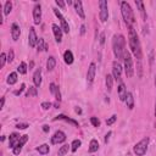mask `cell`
<instances>
[{
  "mask_svg": "<svg viewBox=\"0 0 156 156\" xmlns=\"http://www.w3.org/2000/svg\"><path fill=\"white\" fill-rule=\"evenodd\" d=\"M129 32H128V43H129V48L133 52V55L135 56V58H138L139 61L143 58V52H141V45H140V40L138 38L136 30L133 27H128Z\"/></svg>",
  "mask_w": 156,
  "mask_h": 156,
  "instance_id": "cell-1",
  "label": "cell"
},
{
  "mask_svg": "<svg viewBox=\"0 0 156 156\" xmlns=\"http://www.w3.org/2000/svg\"><path fill=\"white\" fill-rule=\"evenodd\" d=\"M112 49H113V54H115L116 58L117 60H123V54L126 51V39L122 34L113 35Z\"/></svg>",
  "mask_w": 156,
  "mask_h": 156,
  "instance_id": "cell-2",
  "label": "cell"
},
{
  "mask_svg": "<svg viewBox=\"0 0 156 156\" xmlns=\"http://www.w3.org/2000/svg\"><path fill=\"white\" fill-rule=\"evenodd\" d=\"M121 13H122V17L124 20V23L128 27H133V24L135 22L134 21V13H133V10H132L130 5L127 1L121 2Z\"/></svg>",
  "mask_w": 156,
  "mask_h": 156,
  "instance_id": "cell-3",
  "label": "cell"
},
{
  "mask_svg": "<svg viewBox=\"0 0 156 156\" xmlns=\"http://www.w3.org/2000/svg\"><path fill=\"white\" fill-rule=\"evenodd\" d=\"M123 63H124V72H126V76L128 78H130L133 74H134V66H133V60H132V56L129 54L128 50L124 51L123 54Z\"/></svg>",
  "mask_w": 156,
  "mask_h": 156,
  "instance_id": "cell-4",
  "label": "cell"
},
{
  "mask_svg": "<svg viewBox=\"0 0 156 156\" xmlns=\"http://www.w3.org/2000/svg\"><path fill=\"white\" fill-rule=\"evenodd\" d=\"M149 141H150L149 136H145V138H143L140 141H138V143L134 145V147H133L134 154H135L136 156H144V155L146 154V151H147Z\"/></svg>",
  "mask_w": 156,
  "mask_h": 156,
  "instance_id": "cell-5",
  "label": "cell"
},
{
  "mask_svg": "<svg viewBox=\"0 0 156 156\" xmlns=\"http://www.w3.org/2000/svg\"><path fill=\"white\" fill-rule=\"evenodd\" d=\"M99 7H100V12H99V17L101 22H106L108 18V7H107V1L105 0H100L99 1Z\"/></svg>",
  "mask_w": 156,
  "mask_h": 156,
  "instance_id": "cell-6",
  "label": "cell"
},
{
  "mask_svg": "<svg viewBox=\"0 0 156 156\" xmlns=\"http://www.w3.org/2000/svg\"><path fill=\"white\" fill-rule=\"evenodd\" d=\"M54 10V13L56 15V17L60 20V23H61V29L65 32V33H68L69 32V26H68V23H67V21H66V18L62 16V13L57 10V9H52Z\"/></svg>",
  "mask_w": 156,
  "mask_h": 156,
  "instance_id": "cell-7",
  "label": "cell"
},
{
  "mask_svg": "<svg viewBox=\"0 0 156 156\" xmlns=\"http://www.w3.org/2000/svg\"><path fill=\"white\" fill-rule=\"evenodd\" d=\"M38 41H39V38L37 37L35 29H34V27H30L29 28V33H28V43H29V46L30 48H35L38 45Z\"/></svg>",
  "mask_w": 156,
  "mask_h": 156,
  "instance_id": "cell-8",
  "label": "cell"
},
{
  "mask_svg": "<svg viewBox=\"0 0 156 156\" xmlns=\"http://www.w3.org/2000/svg\"><path fill=\"white\" fill-rule=\"evenodd\" d=\"M66 140V134L62 130H56L54 133V135L51 136V144H61Z\"/></svg>",
  "mask_w": 156,
  "mask_h": 156,
  "instance_id": "cell-9",
  "label": "cell"
},
{
  "mask_svg": "<svg viewBox=\"0 0 156 156\" xmlns=\"http://www.w3.org/2000/svg\"><path fill=\"white\" fill-rule=\"evenodd\" d=\"M33 21L34 24H39L41 22V6L40 4H35L33 9Z\"/></svg>",
  "mask_w": 156,
  "mask_h": 156,
  "instance_id": "cell-10",
  "label": "cell"
},
{
  "mask_svg": "<svg viewBox=\"0 0 156 156\" xmlns=\"http://www.w3.org/2000/svg\"><path fill=\"white\" fill-rule=\"evenodd\" d=\"M27 141H28V135H22V136H21V139H20V141H18V144L12 149L13 155H20V152L22 151L23 145H24Z\"/></svg>",
  "mask_w": 156,
  "mask_h": 156,
  "instance_id": "cell-11",
  "label": "cell"
},
{
  "mask_svg": "<svg viewBox=\"0 0 156 156\" xmlns=\"http://www.w3.org/2000/svg\"><path fill=\"white\" fill-rule=\"evenodd\" d=\"M95 73H96V65H95V62H91L89 65V68H88V72H87V80L89 83H91L94 80Z\"/></svg>",
  "mask_w": 156,
  "mask_h": 156,
  "instance_id": "cell-12",
  "label": "cell"
},
{
  "mask_svg": "<svg viewBox=\"0 0 156 156\" xmlns=\"http://www.w3.org/2000/svg\"><path fill=\"white\" fill-rule=\"evenodd\" d=\"M51 28H52V32H54V35H55V40L57 41V43H61V40H62V29H61V26H57V24H52L51 26Z\"/></svg>",
  "mask_w": 156,
  "mask_h": 156,
  "instance_id": "cell-13",
  "label": "cell"
},
{
  "mask_svg": "<svg viewBox=\"0 0 156 156\" xmlns=\"http://www.w3.org/2000/svg\"><path fill=\"white\" fill-rule=\"evenodd\" d=\"M121 74H122V66L117 61H115L112 63V76H113V78L119 79L121 78Z\"/></svg>",
  "mask_w": 156,
  "mask_h": 156,
  "instance_id": "cell-14",
  "label": "cell"
},
{
  "mask_svg": "<svg viewBox=\"0 0 156 156\" xmlns=\"http://www.w3.org/2000/svg\"><path fill=\"white\" fill-rule=\"evenodd\" d=\"M73 6H74V10H76L77 15H78L82 20H84V18H85V13H84V10H83V4H82V1H79V0L74 1V2H73Z\"/></svg>",
  "mask_w": 156,
  "mask_h": 156,
  "instance_id": "cell-15",
  "label": "cell"
},
{
  "mask_svg": "<svg viewBox=\"0 0 156 156\" xmlns=\"http://www.w3.org/2000/svg\"><path fill=\"white\" fill-rule=\"evenodd\" d=\"M20 35H21L20 26H18L17 23H12V24H11V37H12V39L16 41V40H18Z\"/></svg>",
  "mask_w": 156,
  "mask_h": 156,
  "instance_id": "cell-16",
  "label": "cell"
},
{
  "mask_svg": "<svg viewBox=\"0 0 156 156\" xmlns=\"http://www.w3.org/2000/svg\"><path fill=\"white\" fill-rule=\"evenodd\" d=\"M21 136H22V135L17 134V133H12V134L9 136V146H10L11 149H13V147L18 144V141H20V139H21Z\"/></svg>",
  "mask_w": 156,
  "mask_h": 156,
  "instance_id": "cell-17",
  "label": "cell"
},
{
  "mask_svg": "<svg viewBox=\"0 0 156 156\" xmlns=\"http://www.w3.org/2000/svg\"><path fill=\"white\" fill-rule=\"evenodd\" d=\"M135 5H136V7H138V10H139V13H140L141 18L145 21V20L147 18V15H146V12H145L144 2H143V1H140V0H135Z\"/></svg>",
  "mask_w": 156,
  "mask_h": 156,
  "instance_id": "cell-18",
  "label": "cell"
},
{
  "mask_svg": "<svg viewBox=\"0 0 156 156\" xmlns=\"http://www.w3.org/2000/svg\"><path fill=\"white\" fill-rule=\"evenodd\" d=\"M33 83H34L35 87H38V88L40 87V84H41V71H40V68L35 69V72L33 74Z\"/></svg>",
  "mask_w": 156,
  "mask_h": 156,
  "instance_id": "cell-19",
  "label": "cell"
},
{
  "mask_svg": "<svg viewBox=\"0 0 156 156\" xmlns=\"http://www.w3.org/2000/svg\"><path fill=\"white\" fill-rule=\"evenodd\" d=\"M118 96H119V100L121 101H124L126 98H127V88L123 83H121L118 85Z\"/></svg>",
  "mask_w": 156,
  "mask_h": 156,
  "instance_id": "cell-20",
  "label": "cell"
},
{
  "mask_svg": "<svg viewBox=\"0 0 156 156\" xmlns=\"http://www.w3.org/2000/svg\"><path fill=\"white\" fill-rule=\"evenodd\" d=\"M63 60L67 65H72L73 61H74V57H73V54L71 50H66L65 54H63Z\"/></svg>",
  "mask_w": 156,
  "mask_h": 156,
  "instance_id": "cell-21",
  "label": "cell"
},
{
  "mask_svg": "<svg viewBox=\"0 0 156 156\" xmlns=\"http://www.w3.org/2000/svg\"><path fill=\"white\" fill-rule=\"evenodd\" d=\"M57 119L66 121V122H68V123H71V124H73V126L78 127V122H77V121H74V119H72V118H68V117H67V116H65V115H58V116H56V117L54 118V121H57Z\"/></svg>",
  "mask_w": 156,
  "mask_h": 156,
  "instance_id": "cell-22",
  "label": "cell"
},
{
  "mask_svg": "<svg viewBox=\"0 0 156 156\" xmlns=\"http://www.w3.org/2000/svg\"><path fill=\"white\" fill-rule=\"evenodd\" d=\"M105 84H106V89L108 91H111L112 90V87H113V76L106 74V77H105Z\"/></svg>",
  "mask_w": 156,
  "mask_h": 156,
  "instance_id": "cell-23",
  "label": "cell"
},
{
  "mask_svg": "<svg viewBox=\"0 0 156 156\" xmlns=\"http://www.w3.org/2000/svg\"><path fill=\"white\" fill-rule=\"evenodd\" d=\"M55 66H56V58L54 56H50L48 58V61H46V69L48 71H52L55 68Z\"/></svg>",
  "mask_w": 156,
  "mask_h": 156,
  "instance_id": "cell-24",
  "label": "cell"
},
{
  "mask_svg": "<svg viewBox=\"0 0 156 156\" xmlns=\"http://www.w3.org/2000/svg\"><path fill=\"white\" fill-rule=\"evenodd\" d=\"M126 104H127V107L128 108H133L134 107V98H133V94L132 93H127V98H126Z\"/></svg>",
  "mask_w": 156,
  "mask_h": 156,
  "instance_id": "cell-25",
  "label": "cell"
},
{
  "mask_svg": "<svg viewBox=\"0 0 156 156\" xmlns=\"http://www.w3.org/2000/svg\"><path fill=\"white\" fill-rule=\"evenodd\" d=\"M7 84L10 85H13L16 82H17V72H11L9 76H7V79H6Z\"/></svg>",
  "mask_w": 156,
  "mask_h": 156,
  "instance_id": "cell-26",
  "label": "cell"
},
{
  "mask_svg": "<svg viewBox=\"0 0 156 156\" xmlns=\"http://www.w3.org/2000/svg\"><path fill=\"white\" fill-rule=\"evenodd\" d=\"M98 149H99V143H98V140L96 139H91L90 140V143H89V152H95V151H98Z\"/></svg>",
  "mask_w": 156,
  "mask_h": 156,
  "instance_id": "cell-27",
  "label": "cell"
},
{
  "mask_svg": "<svg viewBox=\"0 0 156 156\" xmlns=\"http://www.w3.org/2000/svg\"><path fill=\"white\" fill-rule=\"evenodd\" d=\"M37 151H38L40 155H46V154H49L50 147H49V145H48V144H41L40 146H38V147H37Z\"/></svg>",
  "mask_w": 156,
  "mask_h": 156,
  "instance_id": "cell-28",
  "label": "cell"
},
{
  "mask_svg": "<svg viewBox=\"0 0 156 156\" xmlns=\"http://www.w3.org/2000/svg\"><path fill=\"white\" fill-rule=\"evenodd\" d=\"M38 51H46L48 50V44L45 43V40L43 38H39V41H38Z\"/></svg>",
  "mask_w": 156,
  "mask_h": 156,
  "instance_id": "cell-29",
  "label": "cell"
},
{
  "mask_svg": "<svg viewBox=\"0 0 156 156\" xmlns=\"http://www.w3.org/2000/svg\"><path fill=\"white\" fill-rule=\"evenodd\" d=\"M69 146H71V145H68V144H65V145H62V146L58 149V151H57V155H58V156H65V155L68 152V150H69Z\"/></svg>",
  "mask_w": 156,
  "mask_h": 156,
  "instance_id": "cell-30",
  "label": "cell"
},
{
  "mask_svg": "<svg viewBox=\"0 0 156 156\" xmlns=\"http://www.w3.org/2000/svg\"><path fill=\"white\" fill-rule=\"evenodd\" d=\"M80 145H82V141H80L79 139H74V140L72 141V144H71V150H72V152H76Z\"/></svg>",
  "mask_w": 156,
  "mask_h": 156,
  "instance_id": "cell-31",
  "label": "cell"
},
{
  "mask_svg": "<svg viewBox=\"0 0 156 156\" xmlns=\"http://www.w3.org/2000/svg\"><path fill=\"white\" fill-rule=\"evenodd\" d=\"M38 95V90H37V88L35 87H29L28 88V90H27V93H26V96L28 98H30V96H37Z\"/></svg>",
  "mask_w": 156,
  "mask_h": 156,
  "instance_id": "cell-32",
  "label": "cell"
},
{
  "mask_svg": "<svg viewBox=\"0 0 156 156\" xmlns=\"http://www.w3.org/2000/svg\"><path fill=\"white\" fill-rule=\"evenodd\" d=\"M17 72H20L21 74H26V73H27V65H26L24 61H22V62L18 65V67H17Z\"/></svg>",
  "mask_w": 156,
  "mask_h": 156,
  "instance_id": "cell-33",
  "label": "cell"
},
{
  "mask_svg": "<svg viewBox=\"0 0 156 156\" xmlns=\"http://www.w3.org/2000/svg\"><path fill=\"white\" fill-rule=\"evenodd\" d=\"M12 10V2L11 1H6L4 5V15H9Z\"/></svg>",
  "mask_w": 156,
  "mask_h": 156,
  "instance_id": "cell-34",
  "label": "cell"
},
{
  "mask_svg": "<svg viewBox=\"0 0 156 156\" xmlns=\"http://www.w3.org/2000/svg\"><path fill=\"white\" fill-rule=\"evenodd\" d=\"M7 62V56H6V54L5 52H2L1 55H0V67L2 68L4 66H5V63Z\"/></svg>",
  "mask_w": 156,
  "mask_h": 156,
  "instance_id": "cell-35",
  "label": "cell"
},
{
  "mask_svg": "<svg viewBox=\"0 0 156 156\" xmlns=\"http://www.w3.org/2000/svg\"><path fill=\"white\" fill-rule=\"evenodd\" d=\"M90 123L94 126V127H99L100 126V119L98 117H90Z\"/></svg>",
  "mask_w": 156,
  "mask_h": 156,
  "instance_id": "cell-36",
  "label": "cell"
},
{
  "mask_svg": "<svg viewBox=\"0 0 156 156\" xmlns=\"http://www.w3.org/2000/svg\"><path fill=\"white\" fill-rule=\"evenodd\" d=\"M116 119H117V116H116V115H112L108 119H106V124H107V126H111V124H113V123L116 122Z\"/></svg>",
  "mask_w": 156,
  "mask_h": 156,
  "instance_id": "cell-37",
  "label": "cell"
},
{
  "mask_svg": "<svg viewBox=\"0 0 156 156\" xmlns=\"http://www.w3.org/2000/svg\"><path fill=\"white\" fill-rule=\"evenodd\" d=\"M13 57H15V52H13L12 49H10V51L7 52V62H12Z\"/></svg>",
  "mask_w": 156,
  "mask_h": 156,
  "instance_id": "cell-38",
  "label": "cell"
},
{
  "mask_svg": "<svg viewBox=\"0 0 156 156\" xmlns=\"http://www.w3.org/2000/svg\"><path fill=\"white\" fill-rule=\"evenodd\" d=\"M51 102L50 101H44V102H41V107L44 108V110H49L50 107H51Z\"/></svg>",
  "mask_w": 156,
  "mask_h": 156,
  "instance_id": "cell-39",
  "label": "cell"
},
{
  "mask_svg": "<svg viewBox=\"0 0 156 156\" xmlns=\"http://www.w3.org/2000/svg\"><path fill=\"white\" fill-rule=\"evenodd\" d=\"M55 4H56L58 7H61L62 10H65V7H66V4H65L62 0H55Z\"/></svg>",
  "mask_w": 156,
  "mask_h": 156,
  "instance_id": "cell-40",
  "label": "cell"
},
{
  "mask_svg": "<svg viewBox=\"0 0 156 156\" xmlns=\"http://www.w3.org/2000/svg\"><path fill=\"white\" fill-rule=\"evenodd\" d=\"M57 88H58V87H56V84H55V83H50V93H51V94H54V95H55V93H56Z\"/></svg>",
  "mask_w": 156,
  "mask_h": 156,
  "instance_id": "cell-41",
  "label": "cell"
},
{
  "mask_svg": "<svg viewBox=\"0 0 156 156\" xmlns=\"http://www.w3.org/2000/svg\"><path fill=\"white\" fill-rule=\"evenodd\" d=\"M24 88H26V84H24V83H22V84H21V88H20L18 90H16V91H15V95H21Z\"/></svg>",
  "mask_w": 156,
  "mask_h": 156,
  "instance_id": "cell-42",
  "label": "cell"
},
{
  "mask_svg": "<svg viewBox=\"0 0 156 156\" xmlns=\"http://www.w3.org/2000/svg\"><path fill=\"white\" fill-rule=\"evenodd\" d=\"M27 127H29L27 123H17V124H16V128H17V129H26Z\"/></svg>",
  "mask_w": 156,
  "mask_h": 156,
  "instance_id": "cell-43",
  "label": "cell"
},
{
  "mask_svg": "<svg viewBox=\"0 0 156 156\" xmlns=\"http://www.w3.org/2000/svg\"><path fill=\"white\" fill-rule=\"evenodd\" d=\"M149 58H150V65L152 66V62H154V50L150 51V56H149Z\"/></svg>",
  "mask_w": 156,
  "mask_h": 156,
  "instance_id": "cell-44",
  "label": "cell"
},
{
  "mask_svg": "<svg viewBox=\"0 0 156 156\" xmlns=\"http://www.w3.org/2000/svg\"><path fill=\"white\" fill-rule=\"evenodd\" d=\"M104 43H105V34L101 33V34H100V44L104 45Z\"/></svg>",
  "mask_w": 156,
  "mask_h": 156,
  "instance_id": "cell-45",
  "label": "cell"
},
{
  "mask_svg": "<svg viewBox=\"0 0 156 156\" xmlns=\"http://www.w3.org/2000/svg\"><path fill=\"white\" fill-rule=\"evenodd\" d=\"M111 134H112V132H108V133H107V134L105 135V143H107V141H108V139H110Z\"/></svg>",
  "mask_w": 156,
  "mask_h": 156,
  "instance_id": "cell-46",
  "label": "cell"
},
{
  "mask_svg": "<svg viewBox=\"0 0 156 156\" xmlns=\"http://www.w3.org/2000/svg\"><path fill=\"white\" fill-rule=\"evenodd\" d=\"M84 33H85V26H84V24H82V26H80V34L83 35Z\"/></svg>",
  "mask_w": 156,
  "mask_h": 156,
  "instance_id": "cell-47",
  "label": "cell"
},
{
  "mask_svg": "<svg viewBox=\"0 0 156 156\" xmlns=\"http://www.w3.org/2000/svg\"><path fill=\"white\" fill-rule=\"evenodd\" d=\"M43 130H44L45 133H48V132L50 130V127H49V126H43Z\"/></svg>",
  "mask_w": 156,
  "mask_h": 156,
  "instance_id": "cell-48",
  "label": "cell"
},
{
  "mask_svg": "<svg viewBox=\"0 0 156 156\" xmlns=\"http://www.w3.org/2000/svg\"><path fill=\"white\" fill-rule=\"evenodd\" d=\"M74 111H76V113H82L80 107H76V108H74Z\"/></svg>",
  "mask_w": 156,
  "mask_h": 156,
  "instance_id": "cell-49",
  "label": "cell"
},
{
  "mask_svg": "<svg viewBox=\"0 0 156 156\" xmlns=\"http://www.w3.org/2000/svg\"><path fill=\"white\" fill-rule=\"evenodd\" d=\"M4 104H5V98H2V99H1V105H0V108H2V107H4Z\"/></svg>",
  "mask_w": 156,
  "mask_h": 156,
  "instance_id": "cell-50",
  "label": "cell"
},
{
  "mask_svg": "<svg viewBox=\"0 0 156 156\" xmlns=\"http://www.w3.org/2000/svg\"><path fill=\"white\" fill-rule=\"evenodd\" d=\"M54 106H55V107H58V106H60V102H58V101H56V102L54 104Z\"/></svg>",
  "mask_w": 156,
  "mask_h": 156,
  "instance_id": "cell-51",
  "label": "cell"
},
{
  "mask_svg": "<svg viewBox=\"0 0 156 156\" xmlns=\"http://www.w3.org/2000/svg\"><path fill=\"white\" fill-rule=\"evenodd\" d=\"M155 116H156V101H155Z\"/></svg>",
  "mask_w": 156,
  "mask_h": 156,
  "instance_id": "cell-52",
  "label": "cell"
},
{
  "mask_svg": "<svg viewBox=\"0 0 156 156\" xmlns=\"http://www.w3.org/2000/svg\"><path fill=\"white\" fill-rule=\"evenodd\" d=\"M155 85H156V77H155Z\"/></svg>",
  "mask_w": 156,
  "mask_h": 156,
  "instance_id": "cell-53",
  "label": "cell"
}]
</instances>
